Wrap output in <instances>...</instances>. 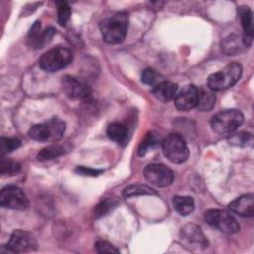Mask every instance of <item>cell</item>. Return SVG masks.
<instances>
[{
	"label": "cell",
	"mask_w": 254,
	"mask_h": 254,
	"mask_svg": "<svg viewBox=\"0 0 254 254\" xmlns=\"http://www.w3.org/2000/svg\"><path fill=\"white\" fill-rule=\"evenodd\" d=\"M72 52L65 47L50 49L39 60V66L49 72L58 71L66 67L72 62Z\"/></svg>",
	"instance_id": "5"
},
{
	"label": "cell",
	"mask_w": 254,
	"mask_h": 254,
	"mask_svg": "<svg viewBox=\"0 0 254 254\" xmlns=\"http://www.w3.org/2000/svg\"><path fill=\"white\" fill-rule=\"evenodd\" d=\"M230 211L244 217H252L254 214V196L252 193L243 194L228 205Z\"/></svg>",
	"instance_id": "15"
},
{
	"label": "cell",
	"mask_w": 254,
	"mask_h": 254,
	"mask_svg": "<svg viewBox=\"0 0 254 254\" xmlns=\"http://www.w3.org/2000/svg\"><path fill=\"white\" fill-rule=\"evenodd\" d=\"M172 202L174 209L182 216L189 215L194 210V200L190 196H175Z\"/></svg>",
	"instance_id": "19"
},
{
	"label": "cell",
	"mask_w": 254,
	"mask_h": 254,
	"mask_svg": "<svg viewBox=\"0 0 254 254\" xmlns=\"http://www.w3.org/2000/svg\"><path fill=\"white\" fill-rule=\"evenodd\" d=\"M158 144V140L156 135H154L152 132H149L146 134L145 138L142 140L139 149H138V154L139 156H144L150 149L154 148Z\"/></svg>",
	"instance_id": "29"
},
{
	"label": "cell",
	"mask_w": 254,
	"mask_h": 254,
	"mask_svg": "<svg viewBox=\"0 0 254 254\" xmlns=\"http://www.w3.org/2000/svg\"><path fill=\"white\" fill-rule=\"evenodd\" d=\"M95 248H96V251L100 254H102V253H119V250L114 245H112L108 241L101 240V239H99L95 242Z\"/></svg>",
	"instance_id": "31"
},
{
	"label": "cell",
	"mask_w": 254,
	"mask_h": 254,
	"mask_svg": "<svg viewBox=\"0 0 254 254\" xmlns=\"http://www.w3.org/2000/svg\"><path fill=\"white\" fill-rule=\"evenodd\" d=\"M215 104V95L208 86L198 88V100L196 107L200 111H209Z\"/></svg>",
	"instance_id": "18"
},
{
	"label": "cell",
	"mask_w": 254,
	"mask_h": 254,
	"mask_svg": "<svg viewBox=\"0 0 254 254\" xmlns=\"http://www.w3.org/2000/svg\"><path fill=\"white\" fill-rule=\"evenodd\" d=\"M21 170V165L11 159H4L2 157L0 163V173L3 177H12L17 175Z\"/></svg>",
	"instance_id": "24"
},
{
	"label": "cell",
	"mask_w": 254,
	"mask_h": 254,
	"mask_svg": "<svg viewBox=\"0 0 254 254\" xmlns=\"http://www.w3.org/2000/svg\"><path fill=\"white\" fill-rule=\"evenodd\" d=\"M241 74V64L238 63H230L222 69L209 75L207 79V86L213 91L227 89L240 79Z\"/></svg>",
	"instance_id": "4"
},
{
	"label": "cell",
	"mask_w": 254,
	"mask_h": 254,
	"mask_svg": "<svg viewBox=\"0 0 254 254\" xmlns=\"http://www.w3.org/2000/svg\"><path fill=\"white\" fill-rule=\"evenodd\" d=\"M244 116L238 109H226L216 113L210 120V127L219 136H230L243 123Z\"/></svg>",
	"instance_id": "2"
},
{
	"label": "cell",
	"mask_w": 254,
	"mask_h": 254,
	"mask_svg": "<svg viewBox=\"0 0 254 254\" xmlns=\"http://www.w3.org/2000/svg\"><path fill=\"white\" fill-rule=\"evenodd\" d=\"M229 144L240 147H247L253 145V137L250 133L247 132H239L234 135H230Z\"/></svg>",
	"instance_id": "27"
},
{
	"label": "cell",
	"mask_w": 254,
	"mask_h": 254,
	"mask_svg": "<svg viewBox=\"0 0 254 254\" xmlns=\"http://www.w3.org/2000/svg\"><path fill=\"white\" fill-rule=\"evenodd\" d=\"M145 179L154 186L168 187L174 181L173 171L163 164H150L144 170Z\"/></svg>",
	"instance_id": "10"
},
{
	"label": "cell",
	"mask_w": 254,
	"mask_h": 254,
	"mask_svg": "<svg viewBox=\"0 0 254 254\" xmlns=\"http://www.w3.org/2000/svg\"><path fill=\"white\" fill-rule=\"evenodd\" d=\"M103 171L98 170V169H92L89 167H84V166H78L75 169V173L81 175V176H90V177H96L99 174H101Z\"/></svg>",
	"instance_id": "32"
},
{
	"label": "cell",
	"mask_w": 254,
	"mask_h": 254,
	"mask_svg": "<svg viewBox=\"0 0 254 254\" xmlns=\"http://www.w3.org/2000/svg\"><path fill=\"white\" fill-rule=\"evenodd\" d=\"M55 33L56 30L52 27H49L43 31L41 28V23L37 21L34 23L28 34V43L34 49H41L51 41Z\"/></svg>",
	"instance_id": "14"
},
{
	"label": "cell",
	"mask_w": 254,
	"mask_h": 254,
	"mask_svg": "<svg viewBox=\"0 0 254 254\" xmlns=\"http://www.w3.org/2000/svg\"><path fill=\"white\" fill-rule=\"evenodd\" d=\"M106 134L110 140L121 143L127 137V128L124 124L120 122H112L108 125L106 129Z\"/></svg>",
	"instance_id": "21"
},
{
	"label": "cell",
	"mask_w": 254,
	"mask_h": 254,
	"mask_svg": "<svg viewBox=\"0 0 254 254\" xmlns=\"http://www.w3.org/2000/svg\"><path fill=\"white\" fill-rule=\"evenodd\" d=\"M142 82L148 85H157L162 80V75L153 68H146L142 72Z\"/></svg>",
	"instance_id": "30"
},
{
	"label": "cell",
	"mask_w": 254,
	"mask_h": 254,
	"mask_svg": "<svg viewBox=\"0 0 254 254\" xmlns=\"http://www.w3.org/2000/svg\"><path fill=\"white\" fill-rule=\"evenodd\" d=\"M65 150L63 146L61 145H50L46 148H43L37 155V159L39 161H48V160H53L57 157L62 156L63 154H64Z\"/></svg>",
	"instance_id": "23"
},
{
	"label": "cell",
	"mask_w": 254,
	"mask_h": 254,
	"mask_svg": "<svg viewBox=\"0 0 254 254\" xmlns=\"http://www.w3.org/2000/svg\"><path fill=\"white\" fill-rule=\"evenodd\" d=\"M118 202L112 198H105L101 200L94 208V216L96 218L106 215L109 211L117 206Z\"/></svg>",
	"instance_id": "28"
},
{
	"label": "cell",
	"mask_w": 254,
	"mask_h": 254,
	"mask_svg": "<svg viewBox=\"0 0 254 254\" xmlns=\"http://www.w3.org/2000/svg\"><path fill=\"white\" fill-rule=\"evenodd\" d=\"M122 195L124 197H132L139 195H158V193L154 189L149 186L135 184L124 188V190H122Z\"/></svg>",
	"instance_id": "20"
},
{
	"label": "cell",
	"mask_w": 254,
	"mask_h": 254,
	"mask_svg": "<svg viewBox=\"0 0 254 254\" xmlns=\"http://www.w3.org/2000/svg\"><path fill=\"white\" fill-rule=\"evenodd\" d=\"M0 204L4 208L25 210L29 207V199L25 192L16 186H8L0 192Z\"/></svg>",
	"instance_id": "8"
},
{
	"label": "cell",
	"mask_w": 254,
	"mask_h": 254,
	"mask_svg": "<svg viewBox=\"0 0 254 254\" xmlns=\"http://www.w3.org/2000/svg\"><path fill=\"white\" fill-rule=\"evenodd\" d=\"M242 47L246 48L243 43L242 38L237 37L235 35H231V36L227 37L221 43V49L223 50V52L225 54H228V55H232V54H236V53L240 52Z\"/></svg>",
	"instance_id": "22"
},
{
	"label": "cell",
	"mask_w": 254,
	"mask_h": 254,
	"mask_svg": "<svg viewBox=\"0 0 254 254\" xmlns=\"http://www.w3.org/2000/svg\"><path fill=\"white\" fill-rule=\"evenodd\" d=\"M178 91V85L171 81H161L152 89L153 95L162 102H169L175 98Z\"/></svg>",
	"instance_id": "17"
},
{
	"label": "cell",
	"mask_w": 254,
	"mask_h": 254,
	"mask_svg": "<svg viewBox=\"0 0 254 254\" xmlns=\"http://www.w3.org/2000/svg\"><path fill=\"white\" fill-rule=\"evenodd\" d=\"M162 149L165 157L174 164H182L189 157V148L185 139L179 134L168 135L163 143Z\"/></svg>",
	"instance_id": "6"
},
{
	"label": "cell",
	"mask_w": 254,
	"mask_h": 254,
	"mask_svg": "<svg viewBox=\"0 0 254 254\" xmlns=\"http://www.w3.org/2000/svg\"><path fill=\"white\" fill-rule=\"evenodd\" d=\"M180 236L187 245H190L195 248L207 246V240L203 232L200 227L195 224L189 223L183 226L180 231Z\"/></svg>",
	"instance_id": "13"
},
{
	"label": "cell",
	"mask_w": 254,
	"mask_h": 254,
	"mask_svg": "<svg viewBox=\"0 0 254 254\" xmlns=\"http://www.w3.org/2000/svg\"><path fill=\"white\" fill-rule=\"evenodd\" d=\"M129 25L128 14L119 12L104 19L99 24V29L103 40L108 44L121 43L127 34Z\"/></svg>",
	"instance_id": "1"
},
{
	"label": "cell",
	"mask_w": 254,
	"mask_h": 254,
	"mask_svg": "<svg viewBox=\"0 0 254 254\" xmlns=\"http://www.w3.org/2000/svg\"><path fill=\"white\" fill-rule=\"evenodd\" d=\"M21 146V141L15 137H2L0 139V154L1 157L11 153Z\"/></svg>",
	"instance_id": "25"
},
{
	"label": "cell",
	"mask_w": 254,
	"mask_h": 254,
	"mask_svg": "<svg viewBox=\"0 0 254 254\" xmlns=\"http://www.w3.org/2000/svg\"><path fill=\"white\" fill-rule=\"evenodd\" d=\"M174 99V104L179 110L186 111L192 109L197 105L198 88L192 84L186 85L179 93H177Z\"/></svg>",
	"instance_id": "12"
},
{
	"label": "cell",
	"mask_w": 254,
	"mask_h": 254,
	"mask_svg": "<svg viewBox=\"0 0 254 254\" xmlns=\"http://www.w3.org/2000/svg\"><path fill=\"white\" fill-rule=\"evenodd\" d=\"M65 132V123L59 118H52L44 123L32 126L29 137L38 142H58Z\"/></svg>",
	"instance_id": "3"
},
{
	"label": "cell",
	"mask_w": 254,
	"mask_h": 254,
	"mask_svg": "<svg viewBox=\"0 0 254 254\" xmlns=\"http://www.w3.org/2000/svg\"><path fill=\"white\" fill-rule=\"evenodd\" d=\"M240 20H241V26L243 29V43L245 47H248L251 45L253 40V14L249 7H241L239 10Z\"/></svg>",
	"instance_id": "16"
},
{
	"label": "cell",
	"mask_w": 254,
	"mask_h": 254,
	"mask_svg": "<svg viewBox=\"0 0 254 254\" xmlns=\"http://www.w3.org/2000/svg\"><path fill=\"white\" fill-rule=\"evenodd\" d=\"M62 87L64 92L72 99H83L90 95L91 88L70 75L62 77Z\"/></svg>",
	"instance_id": "11"
},
{
	"label": "cell",
	"mask_w": 254,
	"mask_h": 254,
	"mask_svg": "<svg viewBox=\"0 0 254 254\" xmlns=\"http://www.w3.org/2000/svg\"><path fill=\"white\" fill-rule=\"evenodd\" d=\"M56 5L58 10V22L61 26H65L70 18L71 9L65 1H57Z\"/></svg>",
	"instance_id": "26"
},
{
	"label": "cell",
	"mask_w": 254,
	"mask_h": 254,
	"mask_svg": "<svg viewBox=\"0 0 254 254\" xmlns=\"http://www.w3.org/2000/svg\"><path fill=\"white\" fill-rule=\"evenodd\" d=\"M205 221L219 231L233 234L239 231L240 226L237 220L227 211L222 209H208L204 212Z\"/></svg>",
	"instance_id": "7"
},
{
	"label": "cell",
	"mask_w": 254,
	"mask_h": 254,
	"mask_svg": "<svg viewBox=\"0 0 254 254\" xmlns=\"http://www.w3.org/2000/svg\"><path fill=\"white\" fill-rule=\"evenodd\" d=\"M5 248L7 251L14 253L32 252L37 250L38 242L34 235H32L30 232L17 229L11 234L9 241L5 245Z\"/></svg>",
	"instance_id": "9"
}]
</instances>
